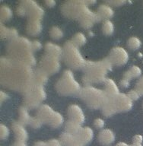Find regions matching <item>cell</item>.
I'll return each mask as SVG.
<instances>
[{"instance_id":"obj_2","label":"cell","mask_w":143,"mask_h":146,"mask_svg":"<svg viewBox=\"0 0 143 146\" xmlns=\"http://www.w3.org/2000/svg\"><path fill=\"white\" fill-rule=\"evenodd\" d=\"M99 139H100V142L104 145L111 143L114 139V133L110 130H104V132H100Z\"/></svg>"},{"instance_id":"obj_8","label":"cell","mask_w":143,"mask_h":146,"mask_svg":"<svg viewBox=\"0 0 143 146\" xmlns=\"http://www.w3.org/2000/svg\"><path fill=\"white\" fill-rule=\"evenodd\" d=\"M13 146H26V145L23 141L18 140V141H17L15 144H14Z\"/></svg>"},{"instance_id":"obj_1","label":"cell","mask_w":143,"mask_h":146,"mask_svg":"<svg viewBox=\"0 0 143 146\" xmlns=\"http://www.w3.org/2000/svg\"><path fill=\"white\" fill-rule=\"evenodd\" d=\"M62 141L65 146H82V144L78 137L66 134L62 137Z\"/></svg>"},{"instance_id":"obj_9","label":"cell","mask_w":143,"mask_h":146,"mask_svg":"<svg viewBox=\"0 0 143 146\" xmlns=\"http://www.w3.org/2000/svg\"><path fill=\"white\" fill-rule=\"evenodd\" d=\"M116 146H128V145L124 143H120V144H118V145H117Z\"/></svg>"},{"instance_id":"obj_6","label":"cell","mask_w":143,"mask_h":146,"mask_svg":"<svg viewBox=\"0 0 143 146\" xmlns=\"http://www.w3.org/2000/svg\"><path fill=\"white\" fill-rule=\"evenodd\" d=\"M137 91L139 94H143V78L140 79V81L137 84Z\"/></svg>"},{"instance_id":"obj_7","label":"cell","mask_w":143,"mask_h":146,"mask_svg":"<svg viewBox=\"0 0 143 146\" xmlns=\"http://www.w3.org/2000/svg\"><path fill=\"white\" fill-rule=\"evenodd\" d=\"M142 141V135H136L134 137V144L141 145Z\"/></svg>"},{"instance_id":"obj_5","label":"cell","mask_w":143,"mask_h":146,"mask_svg":"<svg viewBox=\"0 0 143 146\" xmlns=\"http://www.w3.org/2000/svg\"><path fill=\"white\" fill-rule=\"evenodd\" d=\"M35 146H60L59 143L56 140L50 141L49 143H43V142H39Z\"/></svg>"},{"instance_id":"obj_10","label":"cell","mask_w":143,"mask_h":146,"mask_svg":"<svg viewBox=\"0 0 143 146\" xmlns=\"http://www.w3.org/2000/svg\"><path fill=\"white\" fill-rule=\"evenodd\" d=\"M132 146H142L141 145H136V144H134Z\"/></svg>"},{"instance_id":"obj_3","label":"cell","mask_w":143,"mask_h":146,"mask_svg":"<svg viewBox=\"0 0 143 146\" xmlns=\"http://www.w3.org/2000/svg\"><path fill=\"white\" fill-rule=\"evenodd\" d=\"M92 136H93V132H92V131L86 129L83 130V131L81 132V134H78V138L79 139V141H81V143L86 144L88 143L89 141H91Z\"/></svg>"},{"instance_id":"obj_4","label":"cell","mask_w":143,"mask_h":146,"mask_svg":"<svg viewBox=\"0 0 143 146\" xmlns=\"http://www.w3.org/2000/svg\"><path fill=\"white\" fill-rule=\"evenodd\" d=\"M130 42H131V43H130L131 47L135 49V50L137 49L138 47H139L140 45H141V41L137 38H132L130 40Z\"/></svg>"}]
</instances>
